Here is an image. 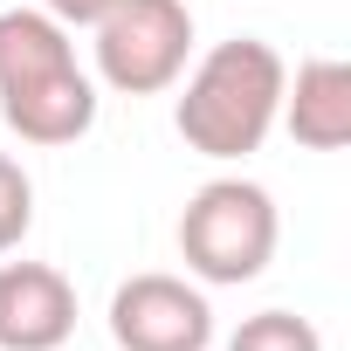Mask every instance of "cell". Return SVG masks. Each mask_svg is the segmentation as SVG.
Listing matches in <instances>:
<instances>
[{
    "label": "cell",
    "mask_w": 351,
    "mask_h": 351,
    "mask_svg": "<svg viewBox=\"0 0 351 351\" xmlns=\"http://www.w3.org/2000/svg\"><path fill=\"white\" fill-rule=\"evenodd\" d=\"M282 83H289V69H282V56L262 35L214 42L193 62L172 124H180V138L193 152H207V158H248V152H262V138L282 117Z\"/></svg>",
    "instance_id": "obj_1"
},
{
    "label": "cell",
    "mask_w": 351,
    "mask_h": 351,
    "mask_svg": "<svg viewBox=\"0 0 351 351\" xmlns=\"http://www.w3.org/2000/svg\"><path fill=\"white\" fill-rule=\"evenodd\" d=\"M276 200L255 186V180H207L186 214H180V255L200 282H221V289H241L269 269L276 255Z\"/></svg>",
    "instance_id": "obj_2"
},
{
    "label": "cell",
    "mask_w": 351,
    "mask_h": 351,
    "mask_svg": "<svg viewBox=\"0 0 351 351\" xmlns=\"http://www.w3.org/2000/svg\"><path fill=\"white\" fill-rule=\"evenodd\" d=\"M90 28H97V76L117 97L172 90L180 69H186V56H193L186 0H110Z\"/></svg>",
    "instance_id": "obj_3"
},
{
    "label": "cell",
    "mask_w": 351,
    "mask_h": 351,
    "mask_svg": "<svg viewBox=\"0 0 351 351\" xmlns=\"http://www.w3.org/2000/svg\"><path fill=\"white\" fill-rule=\"evenodd\" d=\"M110 337L117 351H207L214 310L186 276H131L110 296Z\"/></svg>",
    "instance_id": "obj_4"
},
{
    "label": "cell",
    "mask_w": 351,
    "mask_h": 351,
    "mask_svg": "<svg viewBox=\"0 0 351 351\" xmlns=\"http://www.w3.org/2000/svg\"><path fill=\"white\" fill-rule=\"evenodd\" d=\"M76 330V289L49 262H0V351H62Z\"/></svg>",
    "instance_id": "obj_5"
},
{
    "label": "cell",
    "mask_w": 351,
    "mask_h": 351,
    "mask_svg": "<svg viewBox=\"0 0 351 351\" xmlns=\"http://www.w3.org/2000/svg\"><path fill=\"white\" fill-rule=\"evenodd\" d=\"M0 117H8V131L28 138V145H76L97 124V83L83 69H56L42 83L0 90Z\"/></svg>",
    "instance_id": "obj_6"
},
{
    "label": "cell",
    "mask_w": 351,
    "mask_h": 351,
    "mask_svg": "<svg viewBox=\"0 0 351 351\" xmlns=\"http://www.w3.org/2000/svg\"><path fill=\"white\" fill-rule=\"evenodd\" d=\"M282 124H289V138L310 145V152L351 145V62L310 56V62L296 69V83H282Z\"/></svg>",
    "instance_id": "obj_7"
},
{
    "label": "cell",
    "mask_w": 351,
    "mask_h": 351,
    "mask_svg": "<svg viewBox=\"0 0 351 351\" xmlns=\"http://www.w3.org/2000/svg\"><path fill=\"white\" fill-rule=\"evenodd\" d=\"M228 351H324V337L296 310H255V317H241V330L228 337Z\"/></svg>",
    "instance_id": "obj_8"
},
{
    "label": "cell",
    "mask_w": 351,
    "mask_h": 351,
    "mask_svg": "<svg viewBox=\"0 0 351 351\" xmlns=\"http://www.w3.org/2000/svg\"><path fill=\"white\" fill-rule=\"evenodd\" d=\"M35 228V180L21 172V158L0 152V255H14Z\"/></svg>",
    "instance_id": "obj_9"
},
{
    "label": "cell",
    "mask_w": 351,
    "mask_h": 351,
    "mask_svg": "<svg viewBox=\"0 0 351 351\" xmlns=\"http://www.w3.org/2000/svg\"><path fill=\"white\" fill-rule=\"evenodd\" d=\"M104 8H110V0H42V14H56L62 28H90Z\"/></svg>",
    "instance_id": "obj_10"
}]
</instances>
